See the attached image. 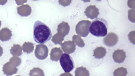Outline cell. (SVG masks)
Wrapping results in <instances>:
<instances>
[{"label":"cell","instance_id":"cell-21","mask_svg":"<svg viewBox=\"0 0 135 76\" xmlns=\"http://www.w3.org/2000/svg\"><path fill=\"white\" fill-rule=\"evenodd\" d=\"M127 74V69L123 67L118 68L113 72L114 76H126Z\"/></svg>","mask_w":135,"mask_h":76},{"label":"cell","instance_id":"cell-22","mask_svg":"<svg viewBox=\"0 0 135 76\" xmlns=\"http://www.w3.org/2000/svg\"><path fill=\"white\" fill-rule=\"evenodd\" d=\"M64 39V37L59 33H57L52 37L51 40L54 44L57 45V44H62Z\"/></svg>","mask_w":135,"mask_h":76},{"label":"cell","instance_id":"cell-9","mask_svg":"<svg viewBox=\"0 0 135 76\" xmlns=\"http://www.w3.org/2000/svg\"><path fill=\"white\" fill-rule=\"evenodd\" d=\"M62 49L65 53L71 54L75 52L76 45L73 41H67L60 44Z\"/></svg>","mask_w":135,"mask_h":76},{"label":"cell","instance_id":"cell-6","mask_svg":"<svg viewBox=\"0 0 135 76\" xmlns=\"http://www.w3.org/2000/svg\"><path fill=\"white\" fill-rule=\"evenodd\" d=\"M106 35V37L104 38L103 42L104 44L107 46L113 47L118 43L119 37L116 33L110 32Z\"/></svg>","mask_w":135,"mask_h":76},{"label":"cell","instance_id":"cell-8","mask_svg":"<svg viewBox=\"0 0 135 76\" xmlns=\"http://www.w3.org/2000/svg\"><path fill=\"white\" fill-rule=\"evenodd\" d=\"M99 11L95 5H90L86 8L84 13L88 18L93 20L97 18L99 15Z\"/></svg>","mask_w":135,"mask_h":76},{"label":"cell","instance_id":"cell-30","mask_svg":"<svg viewBox=\"0 0 135 76\" xmlns=\"http://www.w3.org/2000/svg\"><path fill=\"white\" fill-rule=\"evenodd\" d=\"M19 76V75H17V76Z\"/></svg>","mask_w":135,"mask_h":76},{"label":"cell","instance_id":"cell-16","mask_svg":"<svg viewBox=\"0 0 135 76\" xmlns=\"http://www.w3.org/2000/svg\"><path fill=\"white\" fill-rule=\"evenodd\" d=\"M11 54L14 56H20L22 54V48L18 44L14 45L10 50Z\"/></svg>","mask_w":135,"mask_h":76},{"label":"cell","instance_id":"cell-4","mask_svg":"<svg viewBox=\"0 0 135 76\" xmlns=\"http://www.w3.org/2000/svg\"><path fill=\"white\" fill-rule=\"evenodd\" d=\"M91 22L89 20H83L77 23L75 27L76 33L80 37H86L89 34V27Z\"/></svg>","mask_w":135,"mask_h":76},{"label":"cell","instance_id":"cell-29","mask_svg":"<svg viewBox=\"0 0 135 76\" xmlns=\"http://www.w3.org/2000/svg\"><path fill=\"white\" fill-rule=\"evenodd\" d=\"M2 23L1 22V20H0V27H1V26Z\"/></svg>","mask_w":135,"mask_h":76},{"label":"cell","instance_id":"cell-11","mask_svg":"<svg viewBox=\"0 0 135 76\" xmlns=\"http://www.w3.org/2000/svg\"><path fill=\"white\" fill-rule=\"evenodd\" d=\"M70 26L66 22H62L57 26V31L58 33L64 37L68 34L70 32Z\"/></svg>","mask_w":135,"mask_h":76},{"label":"cell","instance_id":"cell-17","mask_svg":"<svg viewBox=\"0 0 135 76\" xmlns=\"http://www.w3.org/2000/svg\"><path fill=\"white\" fill-rule=\"evenodd\" d=\"M34 44L31 42H25L22 46V50L27 54L31 53L34 50Z\"/></svg>","mask_w":135,"mask_h":76},{"label":"cell","instance_id":"cell-3","mask_svg":"<svg viewBox=\"0 0 135 76\" xmlns=\"http://www.w3.org/2000/svg\"><path fill=\"white\" fill-rule=\"evenodd\" d=\"M59 61L60 65L65 73H69L74 69V62L72 58L68 54H63Z\"/></svg>","mask_w":135,"mask_h":76},{"label":"cell","instance_id":"cell-13","mask_svg":"<svg viewBox=\"0 0 135 76\" xmlns=\"http://www.w3.org/2000/svg\"><path fill=\"white\" fill-rule=\"evenodd\" d=\"M62 54L63 52L60 48H53L51 49L50 54V59L53 61L57 62Z\"/></svg>","mask_w":135,"mask_h":76},{"label":"cell","instance_id":"cell-12","mask_svg":"<svg viewBox=\"0 0 135 76\" xmlns=\"http://www.w3.org/2000/svg\"><path fill=\"white\" fill-rule=\"evenodd\" d=\"M17 13L22 17H27L32 12L31 7L28 5H23L17 8Z\"/></svg>","mask_w":135,"mask_h":76},{"label":"cell","instance_id":"cell-10","mask_svg":"<svg viewBox=\"0 0 135 76\" xmlns=\"http://www.w3.org/2000/svg\"><path fill=\"white\" fill-rule=\"evenodd\" d=\"M126 57V52L122 49L116 50L113 54L114 61L117 63H122L125 61Z\"/></svg>","mask_w":135,"mask_h":76},{"label":"cell","instance_id":"cell-28","mask_svg":"<svg viewBox=\"0 0 135 76\" xmlns=\"http://www.w3.org/2000/svg\"><path fill=\"white\" fill-rule=\"evenodd\" d=\"M3 53V48L1 47L0 46V57L2 55Z\"/></svg>","mask_w":135,"mask_h":76},{"label":"cell","instance_id":"cell-1","mask_svg":"<svg viewBox=\"0 0 135 76\" xmlns=\"http://www.w3.org/2000/svg\"><path fill=\"white\" fill-rule=\"evenodd\" d=\"M51 38L50 28L41 21H36L33 27V38L35 42L43 44L50 40Z\"/></svg>","mask_w":135,"mask_h":76},{"label":"cell","instance_id":"cell-27","mask_svg":"<svg viewBox=\"0 0 135 76\" xmlns=\"http://www.w3.org/2000/svg\"><path fill=\"white\" fill-rule=\"evenodd\" d=\"M59 76H73L70 73H65L61 74Z\"/></svg>","mask_w":135,"mask_h":76},{"label":"cell","instance_id":"cell-2","mask_svg":"<svg viewBox=\"0 0 135 76\" xmlns=\"http://www.w3.org/2000/svg\"><path fill=\"white\" fill-rule=\"evenodd\" d=\"M108 24L106 20L98 18L91 22L89 27V32L94 36L104 37L107 34Z\"/></svg>","mask_w":135,"mask_h":76},{"label":"cell","instance_id":"cell-24","mask_svg":"<svg viewBox=\"0 0 135 76\" xmlns=\"http://www.w3.org/2000/svg\"><path fill=\"white\" fill-rule=\"evenodd\" d=\"M135 31H131L129 33L128 35V37L129 41L134 45L135 44Z\"/></svg>","mask_w":135,"mask_h":76},{"label":"cell","instance_id":"cell-18","mask_svg":"<svg viewBox=\"0 0 135 76\" xmlns=\"http://www.w3.org/2000/svg\"><path fill=\"white\" fill-rule=\"evenodd\" d=\"M75 76H90L89 72L83 67L77 68L75 72Z\"/></svg>","mask_w":135,"mask_h":76},{"label":"cell","instance_id":"cell-5","mask_svg":"<svg viewBox=\"0 0 135 76\" xmlns=\"http://www.w3.org/2000/svg\"><path fill=\"white\" fill-rule=\"evenodd\" d=\"M35 54L37 59L41 60H44L48 55V48L47 46L44 44L36 45Z\"/></svg>","mask_w":135,"mask_h":76},{"label":"cell","instance_id":"cell-23","mask_svg":"<svg viewBox=\"0 0 135 76\" xmlns=\"http://www.w3.org/2000/svg\"><path fill=\"white\" fill-rule=\"evenodd\" d=\"M135 12L134 9H130L128 11V17L129 20H130L131 22L134 23L135 20Z\"/></svg>","mask_w":135,"mask_h":76},{"label":"cell","instance_id":"cell-19","mask_svg":"<svg viewBox=\"0 0 135 76\" xmlns=\"http://www.w3.org/2000/svg\"><path fill=\"white\" fill-rule=\"evenodd\" d=\"M73 42L80 47H83L85 46L83 40L78 35H74L73 36Z\"/></svg>","mask_w":135,"mask_h":76},{"label":"cell","instance_id":"cell-26","mask_svg":"<svg viewBox=\"0 0 135 76\" xmlns=\"http://www.w3.org/2000/svg\"><path fill=\"white\" fill-rule=\"evenodd\" d=\"M134 2V1H129L128 2V6L129 7V8H131L135 9L134 6H133V4L132 5V4Z\"/></svg>","mask_w":135,"mask_h":76},{"label":"cell","instance_id":"cell-20","mask_svg":"<svg viewBox=\"0 0 135 76\" xmlns=\"http://www.w3.org/2000/svg\"><path fill=\"white\" fill-rule=\"evenodd\" d=\"M29 76H44V72L41 69L35 68L32 69L29 73Z\"/></svg>","mask_w":135,"mask_h":76},{"label":"cell","instance_id":"cell-14","mask_svg":"<svg viewBox=\"0 0 135 76\" xmlns=\"http://www.w3.org/2000/svg\"><path fill=\"white\" fill-rule=\"evenodd\" d=\"M11 31L7 28H4L0 31V40L7 41L9 40L12 37Z\"/></svg>","mask_w":135,"mask_h":76},{"label":"cell","instance_id":"cell-7","mask_svg":"<svg viewBox=\"0 0 135 76\" xmlns=\"http://www.w3.org/2000/svg\"><path fill=\"white\" fill-rule=\"evenodd\" d=\"M18 67L16 64L9 61L4 64L3 67V71L4 74L7 76H11L12 75L17 74L18 71Z\"/></svg>","mask_w":135,"mask_h":76},{"label":"cell","instance_id":"cell-25","mask_svg":"<svg viewBox=\"0 0 135 76\" xmlns=\"http://www.w3.org/2000/svg\"><path fill=\"white\" fill-rule=\"evenodd\" d=\"M59 2L61 5L65 7L70 5L71 3V1H59Z\"/></svg>","mask_w":135,"mask_h":76},{"label":"cell","instance_id":"cell-15","mask_svg":"<svg viewBox=\"0 0 135 76\" xmlns=\"http://www.w3.org/2000/svg\"><path fill=\"white\" fill-rule=\"evenodd\" d=\"M106 53V49L104 48L99 47L94 50V56L96 59H102L105 56Z\"/></svg>","mask_w":135,"mask_h":76}]
</instances>
